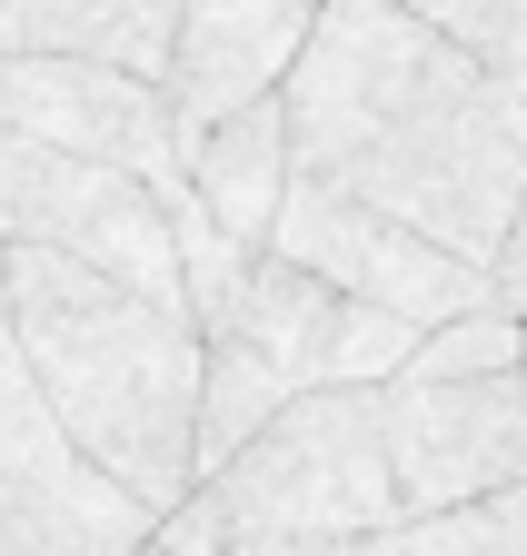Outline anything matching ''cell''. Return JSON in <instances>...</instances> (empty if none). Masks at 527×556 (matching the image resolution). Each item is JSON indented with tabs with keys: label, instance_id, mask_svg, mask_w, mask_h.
Masks as SVG:
<instances>
[{
	"label": "cell",
	"instance_id": "cell-13",
	"mask_svg": "<svg viewBox=\"0 0 527 556\" xmlns=\"http://www.w3.org/2000/svg\"><path fill=\"white\" fill-rule=\"evenodd\" d=\"M359 556H527V486H498V497L438 507V517H399L359 536Z\"/></svg>",
	"mask_w": 527,
	"mask_h": 556
},
{
	"label": "cell",
	"instance_id": "cell-18",
	"mask_svg": "<svg viewBox=\"0 0 527 556\" xmlns=\"http://www.w3.org/2000/svg\"><path fill=\"white\" fill-rule=\"evenodd\" d=\"M21 50V0H0V60Z\"/></svg>",
	"mask_w": 527,
	"mask_h": 556
},
{
	"label": "cell",
	"instance_id": "cell-6",
	"mask_svg": "<svg viewBox=\"0 0 527 556\" xmlns=\"http://www.w3.org/2000/svg\"><path fill=\"white\" fill-rule=\"evenodd\" d=\"M259 249L328 278V289H349V299H368V308H388V318H409V328L488 308V268L478 258H457V249L418 239L409 219H388L368 199H339L318 179H289V199H279V219H269Z\"/></svg>",
	"mask_w": 527,
	"mask_h": 556
},
{
	"label": "cell",
	"instance_id": "cell-12",
	"mask_svg": "<svg viewBox=\"0 0 527 556\" xmlns=\"http://www.w3.org/2000/svg\"><path fill=\"white\" fill-rule=\"evenodd\" d=\"M170 11L179 0H21V50H71L129 80H170Z\"/></svg>",
	"mask_w": 527,
	"mask_h": 556
},
{
	"label": "cell",
	"instance_id": "cell-4",
	"mask_svg": "<svg viewBox=\"0 0 527 556\" xmlns=\"http://www.w3.org/2000/svg\"><path fill=\"white\" fill-rule=\"evenodd\" d=\"M200 338L210 348H239L279 397H309V388H388V378L409 368V348H418L409 318H388V308H368L349 289H328V278H309V268H289L269 249L239 268L229 308Z\"/></svg>",
	"mask_w": 527,
	"mask_h": 556
},
{
	"label": "cell",
	"instance_id": "cell-1",
	"mask_svg": "<svg viewBox=\"0 0 527 556\" xmlns=\"http://www.w3.org/2000/svg\"><path fill=\"white\" fill-rule=\"evenodd\" d=\"M279 129L289 179L368 199L478 268L527 189V90L418 30L399 0H318L279 80Z\"/></svg>",
	"mask_w": 527,
	"mask_h": 556
},
{
	"label": "cell",
	"instance_id": "cell-15",
	"mask_svg": "<svg viewBox=\"0 0 527 556\" xmlns=\"http://www.w3.org/2000/svg\"><path fill=\"white\" fill-rule=\"evenodd\" d=\"M498 368H517V318L507 308H457V318L418 328L399 378H498Z\"/></svg>",
	"mask_w": 527,
	"mask_h": 556
},
{
	"label": "cell",
	"instance_id": "cell-9",
	"mask_svg": "<svg viewBox=\"0 0 527 556\" xmlns=\"http://www.w3.org/2000/svg\"><path fill=\"white\" fill-rule=\"evenodd\" d=\"M140 536H150V517L30 397V368L11 348V308H0V556H129Z\"/></svg>",
	"mask_w": 527,
	"mask_h": 556
},
{
	"label": "cell",
	"instance_id": "cell-5",
	"mask_svg": "<svg viewBox=\"0 0 527 556\" xmlns=\"http://www.w3.org/2000/svg\"><path fill=\"white\" fill-rule=\"evenodd\" d=\"M11 249H60V258H90L129 289H160L179 299V249H170V208L90 160H60L40 139L0 129V258ZM189 308V299H179Z\"/></svg>",
	"mask_w": 527,
	"mask_h": 556
},
{
	"label": "cell",
	"instance_id": "cell-11",
	"mask_svg": "<svg viewBox=\"0 0 527 556\" xmlns=\"http://www.w3.org/2000/svg\"><path fill=\"white\" fill-rule=\"evenodd\" d=\"M179 199L200 208V219L229 239V249H259L279 219V199H289V129H279V90L269 100H249L210 129H189V150H179Z\"/></svg>",
	"mask_w": 527,
	"mask_h": 556
},
{
	"label": "cell",
	"instance_id": "cell-8",
	"mask_svg": "<svg viewBox=\"0 0 527 556\" xmlns=\"http://www.w3.org/2000/svg\"><path fill=\"white\" fill-rule=\"evenodd\" d=\"M0 129L40 139V150H60V160L120 169L150 199L179 189V150H189L160 80H129V70L71 60V50H11L0 60Z\"/></svg>",
	"mask_w": 527,
	"mask_h": 556
},
{
	"label": "cell",
	"instance_id": "cell-10",
	"mask_svg": "<svg viewBox=\"0 0 527 556\" xmlns=\"http://www.w3.org/2000/svg\"><path fill=\"white\" fill-rule=\"evenodd\" d=\"M318 21V0H179L170 11V119L179 139L210 129L289 80V60Z\"/></svg>",
	"mask_w": 527,
	"mask_h": 556
},
{
	"label": "cell",
	"instance_id": "cell-2",
	"mask_svg": "<svg viewBox=\"0 0 527 556\" xmlns=\"http://www.w3.org/2000/svg\"><path fill=\"white\" fill-rule=\"evenodd\" d=\"M0 308L50 428L140 517H170L200 486V318L60 249L0 258Z\"/></svg>",
	"mask_w": 527,
	"mask_h": 556
},
{
	"label": "cell",
	"instance_id": "cell-19",
	"mask_svg": "<svg viewBox=\"0 0 527 556\" xmlns=\"http://www.w3.org/2000/svg\"><path fill=\"white\" fill-rule=\"evenodd\" d=\"M517 378H527V318H517Z\"/></svg>",
	"mask_w": 527,
	"mask_h": 556
},
{
	"label": "cell",
	"instance_id": "cell-16",
	"mask_svg": "<svg viewBox=\"0 0 527 556\" xmlns=\"http://www.w3.org/2000/svg\"><path fill=\"white\" fill-rule=\"evenodd\" d=\"M488 308L527 318V189H517V208H507V229H498V249H488Z\"/></svg>",
	"mask_w": 527,
	"mask_h": 556
},
{
	"label": "cell",
	"instance_id": "cell-7",
	"mask_svg": "<svg viewBox=\"0 0 527 556\" xmlns=\"http://www.w3.org/2000/svg\"><path fill=\"white\" fill-rule=\"evenodd\" d=\"M378 438H388V477H399V507L438 517L527 486V378H388L378 388Z\"/></svg>",
	"mask_w": 527,
	"mask_h": 556
},
{
	"label": "cell",
	"instance_id": "cell-3",
	"mask_svg": "<svg viewBox=\"0 0 527 556\" xmlns=\"http://www.w3.org/2000/svg\"><path fill=\"white\" fill-rule=\"evenodd\" d=\"M229 546H359L399 527V477L378 438V388H309L259 438H239L229 467L200 477ZM219 546V556H229Z\"/></svg>",
	"mask_w": 527,
	"mask_h": 556
},
{
	"label": "cell",
	"instance_id": "cell-17",
	"mask_svg": "<svg viewBox=\"0 0 527 556\" xmlns=\"http://www.w3.org/2000/svg\"><path fill=\"white\" fill-rule=\"evenodd\" d=\"M229 556H359V546H229Z\"/></svg>",
	"mask_w": 527,
	"mask_h": 556
},
{
	"label": "cell",
	"instance_id": "cell-14",
	"mask_svg": "<svg viewBox=\"0 0 527 556\" xmlns=\"http://www.w3.org/2000/svg\"><path fill=\"white\" fill-rule=\"evenodd\" d=\"M399 11L438 40H457L478 70H498L507 90H527V0H399Z\"/></svg>",
	"mask_w": 527,
	"mask_h": 556
}]
</instances>
